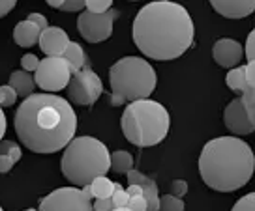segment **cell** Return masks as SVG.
I'll return each mask as SVG.
<instances>
[{
  "label": "cell",
  "mask_w": 255,
  "mask_h": 211,
  "mask_svg": "<svg viewBox=\"0 0 255 211\" xmlns=\"http://www.w3.org/2000/svg\"><path fill=\"white\" fill-rule=\"evenodd\" d=\"M77 114L64 97L53 94L28 95L15 114V133L34 153H55L73 141Z\"/></svg>",
  "instance_id": "1"
},
{
  "label": "cell",
  "mask_w": 255,
  "mask_h": 211,
  "mask_svg": "<svg viewBox=\"0 0 255 211\" xmlns=\"http://www.w3.org/2000/svg\"><path fill=\"white\" fill-rule=\"evenodd\" d=\"M195 26L188 9L171 2L156 0L139 9L133 21L137 49L152 60H175L193 43Z\"/></svg>",
  "instance_id": "2"
},
{
  "label": "cell",
  "mask_w": 255,
  "mask_h": 211,
  "mask_svg": "<svg viewBox=\"0 0 255 211\" xmlns=\"http://www.w3.org/2000/svg\"><path fill=\"white\" fill-rule=\"evenodd\" d=\"M255 155L250 144L237 137H218L203 146L199 174L210 189L231 193L252 180Z\"/></svg>",
  "instance_id": "3"
},
{
  "label": "cell",
  "mask_w": 255,
  "mask_h": 211,
  "mask_svg": "<svg viewBox=\"0 0 255 211\" xmlns=\"http://www.w3.org/2000/svg\"><path fill=\"white\" fill-rule=\"evenodd\" d=\"M60 168L66 180L85 187L111 170V153L104 142L94 137H77L64 148Z\"/></svg>",
  "instance_id": "4"
},
{
  "label": "cell",
  "mask_w": 255,
  "mask_h": 211,
  "mask_svg": "<svg viewBox=\"0 0 255 211\" xmlns=\"http://www.w3.org/2000/svg\"><path fill=\"white\" fill-rule=\"evenodd\" d=\"M120 125L124 137L131 144L139 148H150L167 137L171 120L167 109L161 103L139 99L124 109Z\"/></svg>",
  "instance_id": "5"
},
{
  "label": "cell",
  "mask_w": 255,
  "mask_h": 211,
  "mask_svg": "<svg viewBox=\"0 0 255 211\" xmlns=\"http://www.w3.org/2000/svg\"><path fill=\"white\" fill-rule=\"evenodd\" d=\"M109 82L113 105L148 99L156 88V71L141 56H124L111 66Z\"/></svg>",
  "instance_id": "6"
},
{
  "label": "cell",
  "mask_w": 255,
  "mask_h": 211,
  "mask_svg": "<svg viewBox=\"0 0 255 211\" xmlns=\"http://www.w3.org/2000/svg\"><path fill=\"white\" fill-rule=\"evenodd\" d=\"M70 78H72V71L62 56L43 58L40 60L38 70L34 71V82L43 92H60L64 88H68Z\"/></svg>",
  "instance_id": "7"
},
{
  "label": "cell",
  "mask_w": 255,
  "mask_h": 211,
  "mask_svg": "<svg viewBox=\"0 0 255 211\" xmlns=\"http://www.w3.org/2000/svg\"><path fill=\"white\" fill-rule=\"evenodd\" d=\"M68 94L73 103L77 105H94L100 95L104 94V82L90 68H83L81 71L73 73L68 82Z\"/></svg>",
  "instance_id": "8"
},
{
  "label": "cell",
  "mask_w": 255,
  "mask_h": 211,
  "mask_svg": "<svg viewBox=\"0 0 255 211\" xmlns=\"http://www.w3.org/2000/svg\"><path fill=\"white\" fill-rule=\"evenodd\" d=\"M119 17L117 9H109L105 13H90V11H83L77 17V30L87 39L88 43H100L105 39L111 38L113 34V23Z\"/></svg>",
  "instance_id": "9"
},
{
  "label": "cell",
  "mask_w": 255,
  "mask_h": 211,
  "mask_svg": "<svg viewBox=\"0 0 255 211\" xmlns=\"http://www.w3.org/2000/svg\"><path fill=\"white\" fill-rule=\"evenodd\" d=\"M40 211H94L92 200L77 187H60L40 200Z\"/></svg>",
  "instance_id": "10"
},
{
  "label": "cell",
  "mask_w": 255,
  "mask_h": 211,
  "mask_svg": "<svg viewBox=\"0 0 255 211\" xmlns=\"http://www.w3.org/2000/svg\"><path fill=\"white\" fill-rule=\"evenodd\" d=\"M223 122H225V127L231 131L233 135H250L255 131L252 120L248 116L244 105L240 101V97L233 99L227 107H225V112H223Z\"/></svg>",
  "instance_id": "11"
},
{
  "label": "cell",
  "mask_w": 255,
  "mask_h": 211,
  "mask_svg": "<svg viewBox=\"0 0 255 211\" xmlns=\"http://www.w3.org/2000/svg\"><path fill=\"white\" fill-rule=\"evenodd\" d=\"M212 56H214L218 66L233 70V68H237L242 62V58H244V47L240 45L239 41H235V39H229V38L218 39L214 43V47H212Z\"/></svg>",
  "instance_id": "12"
},
{
  "label": "cell",
  "mask_w": 255,
  "mask_h": 211,
  "mask_svg": "<svg viewBox=\"0 0 255 211\" xmlns=\"http://www.w3.org/2000/svg\"><path fill=\"white\" fill-rule=\"evenodd\" d=\"M68 43H70L68 34L58 26H47L45 30H41L38 39V45L47 56H62Z\"/></svg>",
  "instance_id": "13"
},
{
  "label": "cell",
  "mask_w": 255,
  "mask_h": 211,
  "mask_svg": "<svg viewBox=\"0 0 255 211\" xmlns=\"http://www.w3.org/2000/svg\"><path fill=\"white\" fill-rule=\"evenodd\" d=\"M210 4L227 19H242L255 11V0H210Z\"/></svg>",
  "instance_id": "14"
},
{
  "label": "cell",
  "mask_w": 255,
  "mask_h": 211,
  "mask_svg": "<svg viewBox=\"0 0 255 211\" xmlns=\"http://www.w3.org/2000/svg\"><path fill=\"white\" fill-rule=\"evenodd\" d=\"M129 185H139L143 189V196L146 200V211H158L159 210V193L156 181H152L150 178H146L144 174H141L139 170H129L126 174Z\"/></svg>",
  "instance_id": "15"
},
{
  "label": "cell",
  "mask_w": 255,
  "mask_h": 211,
  "mask_svg": "<svg viewBox=\"0 0 255 211\" xmlns=\"http://www.w3.org/2000/svg\"><path fill=\"white\" fill-rule=\"evenodd\" d=\"M40 34L41 30L34 23H30V21H21L13 28V39H15V43L19 47H24V49L36 45L38 39H40Z\"/></svg>",
  "instance_id": "16"
},
{
  "label": "cell",
  "mask_w": 255,
  "mask_h": 211,
  "mask_svg": "<svg viewBox=\"0 0 255 211\" xmlns=\"http://www.w3.org/2000/svg\"><path fill=\"white\" fill-rule=\"evenodd\" d=\"M83 195L87 196L88 200H98V198H111V195L115 193V181H111L107 176H100L92 180L88 185L81 189Z\"/></svg>",
  "instance_id": "17"
},
{
  "label": "cell",
  "mask_w": 255,
  "mask_h": 211,
  "mask_svg": "<svg viewBox=\"0 0 255 211\" xmlns=\"http://www.w3.org/2000/svg\"><path fill=\"white\" fill-rule=\"evenodd\" d=\"M9 86L17 92V97H24L26 99L28 95L34 94L36 82H34V77H32L30 73L21 70V71H13L9 75Z\"/></svg>",
  "instance_id": "18"
},
{
  "label": "cell",
  "mask_w": 255,
  "mask_h": 211,
  "mask_svg": "<svg viewBox=\"0 0 255 211\" xmlns=\"http://www.w3.org/2000/svg\"><path fill=\"white\" fill-rule=\"evenodd\" d=\"M62 58L66 60V64L70 66L72 75L83 70V68H85V62H87L85 51H83V47H81L79 43H75V41H70V43H68L66 51L62 53Z\"/></svg>",
  "instance_id": "19"
},
{
  "label": "cell",
  "mask_w": 255,
  "mask_h": 211,
  "mask_svg": "<svg viewBox=\"0 0 255 211\" xmlns=\"http://www.w3.org/2000/svg\"><path fill=\"white\" fill-rule=\"evenodd\" d=\"M111 168L117 174H128L133 168V157L126 149H119L111 153Z\"/></svg>",
  "instance_id": "20"
},
{
  "label": "cell",
  "mask_w": 255,
  "mask_h": 211,
  "mask_svg": "<svg viewBox=\"0 0 255 211\" xmlns=\"http://www.w3.org/2000/svg\"><path fill=\"white\" fill-rule=\"evenodd\" d=\"M225 82H227V86L231 88L233 92L242 94V92L248 88L246 75H244V66H237V68L229 70L227 77H225Z\"/></svg>",
  "instance_id": "21"
},
{
  "label": "cell",
  "mask_w": 255,
  "mask_h": 211,
  "mask_svg": "<svg viewBox=\"0 0 255 211\" xmlns=\"http://www.w3.org/2000/svg\"><path fill=\"white\" fill-rule=\"evenodd\" d=\"M240 101L244 105V109H246L248 116L252 120V124L255 127V88H250L248 86L242 94H240Z\"/></svg>",
  "instance_id": "22"
},
{
  "label": "cell",
  "mask_w": 255,
  "mask_h": 211,
  "mask_svg": "<svg viewBox=\"0 0 255 211\" xmlns=\"http://www.w3.org/2000/svg\"><path fill=\"white\" fill-rule=\"evenodd\" d=\"M0 155L9 157L13 163H17V161H21V157H23V151H21V148L17 146L15 142L0 141Z\"/></svg>",
  "instance_id": "23"
},
{
  "label": "cell",
  "mask_w": 255,
  "mask_h": 211,
  "mask_svg": "<svg viewBox=\"0 0 255 211\" xmlns=\"http://www.w3.org/2000/svg\"><path fill=\"white\" fill-rule=\"evenodd\" d=\"M158 211H184L182 198H176L173 195L159 196V210Z\"/></svg>",
  "instance_id": "24"
},
{
  "label": "cell",
  "mask_w": 255,
  "mask_h": 211,
  "mask_svg": "<svg viewBox=\"0 0 255 211\" xmlns=\"http://www.w3.org/2000/svg\"><path fill=\"white\" fill-rule=\"evenodd\" d=\"M111 200H113V208L115 210H120V208H126L128 202H129V196H128L126 189L119 185V183H115V193L111 195Z\"/></svg>",
  "instance_id": "25"
},
{
  "label": "cell",
  "mask_w": 255,
  "mask_h": 211,
  "mask_svg": "<svg viewBox=\"0 0 255 211\" xmlns=\"http://www.w3.org/2000/svg\"><path fill=\"white\" fill-rule=\"evenodd\" d=\"M87 11L90 13H105L113 6V0H85Z\"/></svg>",
  "instance_id": "26"
},
{
  "label": "cell",
  "mask_w": 255,
  "mask_h": 211,
  "mask_svg": "<svg viewBox=\"0 0 255 211\" xmlns=\"http://www.w3.org/2000/svg\"><path fill=\"white\" fill-rule=\"evenodd\" d=\"M17 101V92L9 84H4L0 86V107H11L13 103Z\"/></svg>",
  "instance_id": "27"
},
{
  "label": "cell",
  "mask_w": 255,
  "mask_h": 211,
  "mask_svg": "<svg viewBox=\"0 0 255 211\" xmlns=\"http://www.w3.org/2000/svg\"><path fill=\"white\" fill-rule=\"evenodd\" d=\"M231 211H255V193L242 196L239 202L233 206Z\"/></svg>",
  "instance_id": "28"
},
{
  "label": "cell",
  "mask_w": 255,
  "mask_h": 211,
  "mask_svg": "<svg viewBox=\"0 0 255 211\" xmlns=\"http://www.w3.org/2000/svg\"><path fill=\"white\" fill-rule=\"evenodd\" d=\"M21 66H23V71L30 73V71H36L38 66H40V58L36 55H24L21 58Z\"/></svg>",
  "instance_id": "29"
},
{
  "label": "cell",
  "mask_w": 255,
  "mask_h": 211,
  "mask_svg": "<svg viewBox=\"0 0 255 211\" xmlns=\"http://www.w3.org/2000/svg\"><path fill=\"white\" fill-rule=\"evenodd\" d=\"M126 208L128 210H131V211H146V200H144L143 195L129 196V202H128Z\"/></svg>",
  "instance_id": "30"
},
{
  "label": "cell",
  "mask_w": 255,
  "mask_h": 211,
  "mask_svg": "<svg viewBox=\"0 0 255 211\" xmlns=\"http://www.w3.org/2000/svg\"><path fill=\"white\" fill-rule=\"evenodd\" d=\"M244 55H246L248 60H255V28L250 32V36H248V39H246Z\"/></svg>",
  "instance_id": "31"
},
{
  "label": "cell",
  "mask_w": 255,
  "mask_h": 211,
  "mask_svg": "<svg viewBox=\"0 0 255 211\" xmlns=\"http://www.w3.org/2000/svg\"><path fill=\"white\" fill-rule=\"evenodd\" d=\"M188 193V183L184 180H175L171 183V195L176 196V198H180Z\"/></svg>",
  "instance_id": "32"
},
{
  "label": "cell",
  "mask_w": 255,
  "mask_h": 211,
  "mask_svg": "<svg viewBox=\"0 0 255 211\" xmlns=\"http://www.w3.org/2000/svg\"><path fill=\"white\" fill-rule=\"evenodd\" d=\"M244 75L250 88H255V60H250L248 66H244Z\"/></svg>",
  "instance_id": "33"
},
{
  "label": "cell",
  "mask_w": 255,
  "mask_h": 211,
  "mask_svg": "<svg viewBox=\"0 0 255 211\" xmlns=\"http://www.w3.org/2000/svg\"><path fill=\"white\" fill-rule=\"evenodd\" d=\"M92 210L94 211H113L115 208H113V200L111 198H98V200H94V204H92Z\"/></svg>",
  "instance_id": "34"
},
{
  "label": "cell",
  "mask_w": 255,
  "mask_h": 211,
  "mask_svg": "<svg viewBox=\"0 0 255 211\" xmlns=\"http://www.w3.org/2000/svg\"><path fill=\"white\" fill-rule=\"evenodd\" d=\"M26 21H30L34 23L40 30H45L49 24H47V17L43 15V13H30V15L26 17Z\"/></svg>",
  "instance_id": "35"
},
{
  "label": "cell",
  "mask_w": 255,
  "mask_h": 211,
  "mask_svg": "<svg viewBox=\"0 0 255 211\" xmlns=\"http://www.w3.org/2000/svg\"><path fill=\"white\" fill-rule=\"evenodd\" d=\"M85 8V0H64L62 11H79Z\"/></svg>",
  "instance_id": "36"
},
{
  "label": "cell",
  "mask_w": 255,
  "mask_h": 211,
  "mask_svg": "<svg viewBox=\"0 0 255 211\" xmlns=\"http://www.w3.org/2000/svg\"><path fill=\"white\" fill-rule=\"evenodd\" d=\"M15 4L17 0H0V19L8 15L9 11L15 8Z\"/></svg>",
  "instance_id": "37"
},
{
  "label": "cell",
  "mask_w": 255,
  "mask_h": 211,
  "mask_svg": "<svg viewBox=\"0 0 255 211\" xmlns=\"http://www.w3.org/2000/svg\"><path fill=\"white\" fill-rule=\"evenodd\" d=\"M13 161L9 159V157H6V155H0V174H6V172H9L11 168H13Z\"/></svg>",
  "instance_id": "38"
},
{
  "label": "cell",
  "mask_w": 255,
  "mask_h": 211,
  "mask_svg": "<svg viewBox=\"0 0 255 211\" xmlns=\"http://www.w3.org/2000/svg\"><path fill=\"white\" fill-rule=\"evenodd\" d=\"M4 135H6V116H4L2 107H0V141L4 139Z\"/></svg>",
  "instance_id": "39"
},
{
  "label": "cell",
  "mask_w": 255,
  "mask_h": 211,
  "mask_svg": "<svg viewBox=\"0 0 255 211\" xmlns=\"http://www.w3.org/2000/svg\"><path fill=\"white\" fill-rule=\"evenodd\" d=\"M126 193H128V196H139V195H143V189L139 187V185H129V187L126 189Z\"/></svg>",
  "instance_id": "40"
},
{
  "label": "cell",
  "mask_w": 255,
  "mask_h": 211,
  "mask_svg": "<svg viewBox=\"0 0 255 211\" xmlns=\"http://www.w3.org/2000/svg\"><path fill=\"white\" fill-rule=\"evenodd\" d=\"M47 4L51 6V8L55 9H60L64 6V0H47Z\"/></svg>",
  "instance_id": "41"
},
{
  "label": "cell",
  "mask_w": 255,
  "mask_h": 211,
  "mask_svg": "<svg viewBox=\"0 0 255 211\" xmlns=\"http://www.w3.org/2000/svg\"><path fill=\"white\" fill-rule=\"evenodd\" d=\"M113 211H131V210H128V208H120V210H113Z\"/></svg>",
  "instance_id": "42"
},
{
  "label": "cell",
  "mask_w": 255,
  "mask_h": 211,
  "mask_svg": "<svg viewBox=\"0 0 255 211\" xmlns=\"http://www.w3.org/2000/svg\"><path fill=\"white\" fill-rule=\"evenodd\" d=\"M24 211H38V210H24Z\"/></svg>",
  "instance_id": "43"
},
{
  "label": "cell",
  "mask_w": 255,
  "mask_h": 211,
  "mask_svg": "<svg viewBox=\"0 0 255 211\" xmlns=\"http://www.w3.org/2000/svg\"><path fill=\"white\" fill-rule=\"evenodd\" d=\"M0 211H2V206H0Z\"/></svg>",
  "instance_id": "44"
}]
</instances>
